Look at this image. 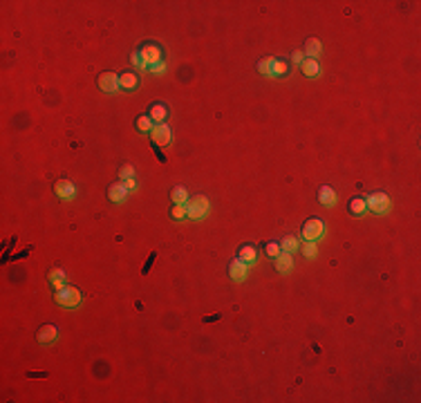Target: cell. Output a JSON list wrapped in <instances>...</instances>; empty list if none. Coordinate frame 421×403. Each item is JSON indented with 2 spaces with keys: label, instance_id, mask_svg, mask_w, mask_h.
<instances>
[{
  "label": "cell",
  "instance_id": "obj_20",
  "mask_svg": "<svg viewBox=\"0 0 421 403\" xmlns=\"http://www.w3.org/2000/svg\"><path fill=\"white\" fill-rule=\"evenodd\" d=\"M49 282L54 285V289H61V287H65V271L63 269H52V271L47 273Z\"/></svg>",
  "mask_w": 421,
  "mask_h": 403
},
{
  "label": "cell",
  "instance_id": "obj_9",
  "mask_svg": "<svg viewBox=\"0 0 421 403\" xmlns=\"http://www.w3.org/2000/svg\"><path fill=\"white\" fill-rule=\"evenodd\" d=\"M54 193H56V197H61V199H72L74 195H77V190H74V184L70 180H58L56 184H54Z\"/></svg>",
  "mask_w": 421,
  "mask_h": 403
},
{
  "label": "cell",
  "instance_id": "obj_13",
  "mask_svg": "<svg viewBox=\"0 0 421 403\" xmlns=\"http://www.w3.org/2000/svg\"><path fill=\"white\" fill-rule=\"evenodd\" d=\"M148 117L153 123H164L166 117H168V108H166L164 103H153V106L148 108Z\"/></svg>",
  "mask_w": 421,
  "mask_h": 403
},
{
  "label": "cell",
  "instance_id": "obj_32",
  "mask_svg": "<svg viewBox=\"0 0 421 403\" xmlns=\"http://www.w3.org/2000/svg\"><path fill=\"white\" fill-rule=\"evenodd\" d=\"M291 61H294V63H303V61H305V54H303V52H298V49H296V52L291 54Z\"/></svg>",
  "mask_w": 421,
  "mask_h": 403
},
{
  "label": "cell",
  "instance_id": "obj_29",
  "mask_svg": "<svg viewBox=\"0 0 421 403\" xmlns=\"http://www.w3.org/2000/svg\"><path fill=\"white\" fill-rule=\"evenodd\" d=\"M119 177H121V182L130 180V177H135V168L132 166H123L121 170H119Z\"/></svg>",
  "mask_w": 421,
  "mask_h": 403
},
{
  "label": "cell",
  "instance_id": "obj_21",
  "mask_svg": "<svg viewBox=\"0 0 421 403\" xmlns=\"http://www.w3.org/2000/svg\"><path fill=\"white\" fill-rule=\"evenodd\" d=\"M280 249L285 253H296L300 249V242L294 238V235H287V238H282V242H280Z\"/></svg>",
  "mask_w": 421,
  "mask_h": 403
},
{
  "label": "cell",
  "instance_id": "obj_12",
  "mask_svg": "<svg viewBox=\"0 0 421 403\" xmlns=\"http://www.w3.org/2000/svg\"><path fill=\"white\" fill-rule=\"evenodd\" d=\"M237 260L251 267V264L258 260V251H256V247H253V244H242V247L237 249Z\"/></svg>",
  "mask_w": 421,
  "mask_h": 403
},
{
  "label": "cell",
  "instance_id": "obj_6",
  "mask_svg": "<svg viewBox=\"0 0 421 403\" xmlns=\"http://www.w3.org/2000/svg\"><path fill=\"white\" fill-rule=\"evenodd\" d=\"M170 137H173V132H170V128L166 123H155L153 130H150V139H153L155 146H168Z\"/></svg>",
  "mask_w": 421,
  "mask_h": 403
},
{
  "label": "cell",
  "instance_id": "obj_19",
  "mask_svg": "<svg viewBox=\"0 0 421 403\" xmlns=\"http://www.w3.org/2000/svg\"><path fill=\"white\" fill-rule=\"evenodd\" d=\"M170 199H173V204H186L189 202V190L184 186H175L170 190Z\"/></svg>",
  "mask_w": 421,
  "mask_h": 403
},
{
  "label": "cell",
  "instance_id": "obj_27",
  "mask_svg": "<svg viewBox=\"0 0 421 403\" xmlns=\"http://www.w3.org/2000/svg\"><path fill=\"white\" fill-rule=\"evenodd\" d=\"M271 63H273V59H262L260 63H258V72H260L262 76H271Z\"/></svg>",
  "mask_w": 421,
  "mask_h": 403
},
{
  "label": "cell",
  "instance_id": "obj_25",
  "mask_svg": "<svg viewBox=\"0 0 421 403\" xmlns=\"http://www.w3.org/2000/svg\"><path fill=\"white\" fill-rule=\"evenodd\" d=\"M316 253H318V244L316 242H305L303 244V256H305L307 260H314Z\"/></svg>",
  "mask_w": 421,
  "mask_h": 403
},
{
  "label": "cell",
  "instance_id": "obj_2",
  "mask_svg": "<svg viewBox=\"0 0 421 403\" xmlns=\"http://www.w3.org/2000/svg\"><path fill=\"white\" fill-rule=\"evenodd\" d=\"M184 206H186V218H191V220H202L204 215L208 213V209H211V202H208L206 195H195V197L189 199Z\"/></svg>",
  "mask_w": 421,
  "mask_h": 403
},
{
  "label": "cell",
  "instance_id": "obj_30",
  "mask_svg": "<svg viewBox=\"0 0 421 403\" xmlns=\"http://www.w3.org/2000/svg\"><path fill=\"white\" fill-rule=\"evenodd\" d=\"M130 61H132V65H135V68H141V70H146V63H144V59H141V54H139V52H132Z\"/></svg>",
  "mask_w": 421,
  "mask_h": 403
},
{
  "label": "cell",
  "instance_id": "obj_26",
  "mask_svg": "<svg viewBox=\"0 0 421 403\" xmlns=\"http://www.w3.org/2000/svg\"><path fill=\"white\" fill-rule=\"evenodd\" d=\"M265 253H267V256H269V257H273V260H276V257L282 253V249H280V242H269V244H267V247H265Z\"/></svg>",
  "mask_w": 421,
  "mask_h": 403
},
{
  "label": "cell",
  "instance_id": "obj_8",
  "mask_svg": "<svg viewBox=\"0 0 421 403\" xmlns=\"http://www.w3.org/2000/svg\"><path fill=\"white\" fill-rule=\"evenodd\" d=\"M247 276H249V264L240 262L237 257L229 262V278H231V280L242 282V280H247Z\"/></svg>",
  "mask_w": 421,
  "mask_h": 403
},
{
  "label": "cell",
  "instance_id": "obj_7",
  "mask_svg": "<svg viewBox=\"0 0 421 403\" xmlns=\"http://www.w3.org/2000/svg\"><path fill=\"white\" fill-rule=\"evenodd\" d=\"M99 88H101L103 92H108V94L116 92V90L121 88V85H119V74H115V72H103L101 76H99Z\"/></svg>",
  "mask_w": 421,
  "mask_h": 403
},
{
  "label": "cell",
  "instance_id": "obj_14",
  "mask_svg": "<svg viewBox=\"0 0 421 403\" xmlns=\"http://www.w3.org/2000/svg\"><path fill=\"white\" fill-rule=\"evenodd\" d=\"M300 70H303V74H305L307 78H316L320 76V63L314 59H305L303 63H300Z\"/></svg>",
  "mask_w": 421,
  "mask_h": 403
},
{
  "label": "cell",
  "instance_id": "obj_1",
  "mask_svg": "<svg viewBox=\"0 0 421 403\" xmlns=\"http://www.w3.org/2000/svg\"><path fill=\"white\" fill-rule=\"evenodd\" d=\"M54 300H56V305L65 307V309H72V307L81 305L83 293L78 292L77 287L65 285V287H61V289H56V296H54Z\"/></svg>",
  "mask_w": 421,
  "mask_h": 403
},
{
  "label": "cell",
  "instance_id": "obj_24",
  "mask_svg": "<svg viewBox=\"0 0 421 403\" xmlns=\"http://www.w3.org/2000/svg\"><path fill=\"white\" fill-rule=\"evenodd\" d=\"M135 126H137V130H139V132H148V135H150V130H153V126H155V123L150 121V117L146 114V117H139V119H137Z\"/></svg>",
  "mask_w": 421,
  "mask_h": 403
},
{
  "label": "cell",
  "instance_id": "obj_23",
  "mask_svg": "<svg viewBox=\"0 0 421 403\" xmlns=\"http://www.w3.org/2000/svg\"><path fill=\"white\" fill-rule=\"evenodd\" d=\"M287 63L285 61H276L273 59V63H271V78H278V76H285L287 74Z\"/></svg>",
  "mask_w": 421,
  "mask_h": 403
},
{
  "label": "cell",
  "instance_id": "obj_22",
  "mask_svg": "<svg viewBox=\"0 0 421 403\" xmlns=\"http://www.w3.org/2000/svg\"><path fill=\"white\" fill-rule=\"evenodd\" d=\"M365 211H368V204H365V199H363V197H354L352 202H349V213L363 215Z\"/></svg>",
  "mask_w": 421,
  "mask_h": 403
},
{
  "label": "cell",
  "instance_id": "obj_11",
  "mask_svg": "<svg viewBox=\"0 0 421 403\" xmlns=\"http://www.w3.org/2000/svg\"><path fill=\"white\" fill-rule=\"evenodd\" d=\"M128 193H130V190L123 186V182H116V184L110 186V190H108V197H110V202H115V204H121V202H126Z\"/></svg>",
  "mask_w": 421,
  "mask_h": 403
},
{
  "label": "cell",
  "instance_id": "obj_18",
  "mask_svg": "<svg viewBox=\"0 0 421 403\" xmlns=\"http://www.w3.org/2000/svg\"><path fill=\"white\" fill-rule=\"evenodd\" d=\"M320 52H323V43H320L318 38H309V40L305 43V52H303V54H307L309 59L316 61V59L320 56Z\"/></svg>",
  "mask_w": 421,
  "mask_h": 403
},
{
  "label": "cell",
  "instance_id": "obj_5",
  "mask_svg": "<svg viewBox=\"0 0 421 403\" xmlns=\"http://www.w3.org/2000/svg\"><path fill=\"white\" fill-rule=\"evenodd\" d=\"M139 54H141V59H144V63H146V70L164 61V59H161V49L157 47V45H153V43L144 45V47L139 49Z\"/></svg>",
  "mask_w": 421,
  "mask_h": 403
},
{
  "label": "cell",
  "instance_id": "obj_16",
  "mask_svg": "<svg viewBox=\"0 0 421 403\" xmlns=\"http://www.w3.org/2000/svg\"><path fill=\"white\" fill-rule=\"evenodd\" d=\"M276 269H278V273H289L291 269H294V257H291V253L282 251L280 256L276 257Z\"/></svg>",
  "mask_w": 421,
  "mask_h": 403
},
{
  "label": "cell",
  "instance_id": "obj_28",
  "mask_svg": "<svg viewBox=\"0 0 421 403\" xmlns=\"http://www.w3.org/2000/svg\"><path fill=\"white\" fill-rule=\"evenodd\" d=\"M170 218L173 220H184L186 218V206L184 204H173V209H170Z\"/></svg>",
  "mask_w": 421,
  "mask_h": 403
},
{
  "label": "cell",
  "instance_id": "obj_33",
  "mask_svg": "<svg viewBox=\"0 0 421 403\" xmlns=\"http://www.w3.org/2000/svg\"><path fill=\"white\" fill-rule=\"evenodd\" d=\"M123 186H126L128 190H135V186H137V182H135V177H130V180H126L123 182Z\"/></svg>",
  "mask_w": 421,
  "mask_h": 403
},
{
  "label": "cell",
  "instance_id": "obj_4",
  "mask_svg": "<svg viewBox=\"0 0 421 403\" xmlns=\"http://www.w3.org/2000/svg\"><path fill=\"white\" fill-rule=\"evenodd\" d=\"M365 204H368V209L372 211V213H387V211L392 209V199L387 197L385 193H372L368 199H365Z\"/></svg>",
  "mask_w": 421,
  "mask_h": 403
},
{
  "label": "cell",
  "instance_id": "obj_15",
  "mask_svg": "<svg viewBox=\"0 0 421 403\" xmlns=\"http://www.w3.org/2000/svg\"><path fill=\"white\" fill-rule=\"evenodd\" d=\"M318 202L323 206H334L336 204V190L332 186H320L318 190Z\"/></svg>",
  "mask_w": 421,
  "mask_h": 403
},
{
  "label": "cell",
  "instance_id": "obj_17",
  "mask_svg": "<svg viewBox=\"0 0 421 403\" xmlns=\"http://www.w3.org/2000/svg\"><path fill=\"white\" fill-rule=\"evenodd\" d=\"M119 85H121V90H135L139 88V76L135 72H126L119 76Z\"/></svg>",
  "mask_w": 421,
  "mask_h": 403
},
{
  "label": "cell",
  "instance_id": "obj_3",
  "mask_svg": "<svg viewBox=\"0 0 421 403\" xmlns=\"http://www.w3.org/2000/svg\"><path fill=\"white\" fill-rule=\"evenodd\" d=\"M325 235V224L320 218H309L303 226V240L305 242H318Z\"/></svg>",
  "mask_w": 421,
  "mask_h": 403
},
{
  "label": "cell",
  "instance_id": "obj_10",
  "mask_svg": "<svg viewBox=\"0 0 421 403\" xmlns=\"http://www.w3.org/2000/svg\"><path fill=\"white\" fill-rule=\"evenodd\" d=\"M56 336H58L56 325H43L38 330V334H36V340H38L40 345H52L54 340H56Z\"/></svg>",
  "mask_w": 421,
  "mask_h": 403
},
{
  "label": "cell",
  "instance_id": "obj_31",
  "mask_svg": "<svg viewBox=\"0 0 421 403\" xmlns=\"http://www.w3.org/2000/svg\"><path fill=\"white\" fill-rule=\"evenodd\" d=\"M150 72H155V74H164L166 72V63L161 61V63H157V65H153V68H148Z\"/></svg>",
  "mask_w": 421,
  "mask_h": 403
}]
</instances>
